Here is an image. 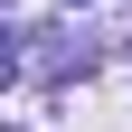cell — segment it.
Listing matches in <instances>:
<instances>
[{
  "mask_svg": "<svg viewBox=\"0 0 132 132\" xmlns=\"http://www.w3.org/2000/svg\"><path fill=\"white\" fill-rule=\"evenodd\" d=\"M66 10H85V0H66Z\"/></svg>",
  "mask_w": 132,
  "mask_h": 132,
  "instance_id": "obj_1",
  "label": "cell"
}]
</instances>
